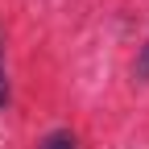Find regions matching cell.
Segmentation results:
<instances>
[{
  "label": "cell",
  "mask_w": 149,
  "mask_h": 149,
  "mask_svg": "<svg viewBox=\"0 0 149 149\" xmlns=\"http://www.w3.org/2000/svg\"><path fill=\"white\" fill-rule=\"evenodd\" d=\"M13 91H8V66H4V33H0V112L8 108Z\"/></svg>",
  "instance_id": "1"
},
{
  "label": "cell",
  "mask_w": 149,
  "mask_h": 149,
  "mask_svg": "<svg viewBox=\"0 0 149 149\" xmlns=\"http://www.w3.org/2000/svg\"><path fill=\"white\" fill-rule=\"evenodd\" d=\"M42 149H74V137L66 133V128H54V133L42 141Z\"/></svg>",
  "instance_id": "2"
},
{
  "label": "cell",
  "mask_w": 149,
  "mask_h": 149,
  "mask_svg": "<svg viewBox=\"0 0 149 149\" xmlns=\"http://www.w3.org/2000/svg\"><path fill=\"white\" fill-rule=\"evenodd\" d=\"M133 70H137V79H149V37H145V46H141V54H137Z\"/></svg>",
  "instance_id": "3"
}]
</instances>
